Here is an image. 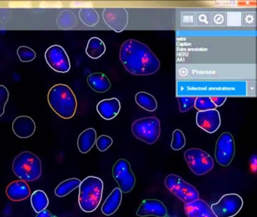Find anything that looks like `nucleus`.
<instances>
[{"label":"nucleus","mask_w":257,"mask_h":217,"mask_svg":"<svg viewBox=\"0 0 257 217\" xmlns=\"http://www.w3.org/2000/svg\"><path fill=\"white\" fill-rule=\"evenodd\" d=\"M196 98L197 96H178L177 99L180 105V111L185 113L195 106Z\"/></svg>","instance_id":"obj_31"},{"label":"nucleus","mask_w":257,"mask_h":217,"mask_svg":"<svg viewBox=\"0 0 257 217\" xmlns=\"http://www.w3.org/2000/svg\"><path fill=\"white\" fill-rule=\"evenodd\" d=\"M121 103L117 98L103 99L98 102L97 110L99 115L105 120H111L119 113Z\"/></svg>","instance_id":"obj_18"},{"label":"nucleus","mask_w":257,"mask_h":217,"mask_svg":"<svg viewBox=\"0 0 257 217\" xmlns=\"http://www.w3.org/2000/svg\"><path fill=\"white\" fill-rule=\"evenodd\" d=\"M195 107L199 111L216 110V106L212 102L210 96H198L195 102Z\"/></svg>","instance_id":"obj_28"},{"label":"nucleus","mask_w":257,"mask_h":217,"mask_svg":"<svg viewBox=\"0 0 257 217\" xmlns=\"http://www.w3.org/2000/svg\"><path fill=\"white\" fill-rule=\"evenodd\" d=\"M87 82L91 89L97 93H104L111 87V82L109 78L101 72H95L88 75Z\"/></svg>","instance_id":"obj_20"},{"label":"nucleus","mask_w":257,"mask_h":217,"mask_svg":"<svg viewBox=\"0 0 257 217\" xmlns=\"http://www.w3.org/2000/svg\"><path fill=\"white\" fill-rule=\"evenodd\" d=\"M112 175L119 185L118 188L121 192L128 193L133 189L136 182V178L127 160L122 158L116 161L112 168Z\"/></svg>","instance_id":"obj_9"},{"label":"nucleus","mask_w":257,"mask_h":217,"mask_svg":"<svg viewBox=\"0 0 257 217\" xmlns=\"http://www.w3.org/2000/svg\"><path fill=\"white\" fill-rule=\"evenodd\" d=\"M13 130L19 138H29L35 133L36 124L29 116H19L13 122Z\"/></svg>","instance_id":"obj_15"},{"label":"nucleus","mask_w":257,"mask_h":217,"mask_svg":"<svg viewBox=\"0 0 257 217\" xmlns=\"http://www.w3.org/2000/svg\"><path fill=\"white\" fill-rule=\"evenodd\" d=\"M235 154V145L232 135L224 132L216 141L215 158L218 164L223 167L229 165Z\"/></svg>","instance_id":"obj_10"},{"label":"nucleus","mask_w":257,"mask_h":217,"mask_svg":"<svg viewBox=\"0 0 257 217\" xmlns=\"http://www.w3.org/2000/svg\"><path fill=\"white\" fill-rule=\"evenodd\" d=\"M49 105L60 117L71 119L76 113L77 100L73 90L67 84L54 85L48 93Z\"/></svg>","instance_id":"obj_2"},{"label":"nucleus","mask_w":257,"mask_h":217,"mask_svg":"<svg viewBox=\"0 0 257 217\" xmlns=\"http://www.w3.org/2000/svg\"><path fill=\"white\" fill-rule=\"evenodd\" d=\"M132 132L141 141L153 144L160 136V121L156 117L144 118L135 121L132 125Z\"/></svg>","instance_id":"obj_5"},{"label":"nucleus","mask_w":257,"mask_h":217,"mask_svg":"<svg viewBox=\"0 0 257 217\" xmlns=\"http://www.w3.org/2000/svg\"><path fill=\"white\" fill-rule=\"evenodd\" d=\"M31 202L33 209L38 213L47 208L49 206V200L45 191L37 190L31 195Z\"/></svg>","instance_id":"obj_26"},{"label":"nucleus","mask_w":257,"mask_h":217,"mask_svg":"<svg viewBox=\"0 0 257 217\" xmlns=\"http://www.w3.org/2000/svg\"><path fill=\"white\" fill-rule=\"evenodd\" d=\"M210 99H211L212 102L214 103V105L218 107L223 105L224 102L226 100V96H211Z\"/></svg>","instance_id":"obj_34"},{"label":"nucleus","mask_w":257,"mask_h":217,"mask_svg":"<svg viewBox=\"0 0 257 217\" xmlns=\"http://www.w3.org/2000/svg\"><path fill=\"white\" fill-rule=\"evenodd\" d=\"M137 104L141 108L149 112H154L157 108L158 104L156 98L147 92H139L135 96Z\"/></svg>","instance_id":"obj_24"},{"label":"nucleus","mask_w":257,"mask_h":217,"mask_svg":"<svg viewBox=\"0 0 257 217\" xmlns=\"http://www.w3.org/2000/svg\"><path fill=\"white\" fill-rule=\"evenodd\" d=\"M185 145H186V138H185L184 134L180 130H175L173 133L171 148L174 150L178 151L183 149Z\"/></svg>","instance_id":"obj_29"},{"label":"nucleus","mask_w":257,"mask_h":217,"mask_svg":"<svg viewBox=\"0 0 257 217\" xmlns=\"http://www.w3.org/2000/svg\"><path fill=\"white\" fill-rule=\"evenodd\" d=\"M165 185L171 192L185 203H191L199 199L198 190L177 175H168L165 178Z\"/></svg>","instance_id":"obj_6"},{"label":"nucleus","mask_w":257,"mask_h":217,"mask_svg":"<svg viewBox=\"0 0 257 217\" xmlns=\"http://www.w3.org/2000/svg\"><path fill=\"white\" fill-rule=\"evenodd\" d=\"M103 19L109 28L121 33L127 27L128 13L124 8H106L103 10Z\"/></svg>","instance_id":"obj_12"},{"label":"nucleus","mask_w":257,"mask_h":217,"mask_svg":"<svg viewBox=\"0 0 257 217\" xmlns=\"http://www.w3.org/2000/svg\"><path fill=\"white\" fill-rule=\"evenodd\" d=\"M18 56L22 62H31L37 57L34 50L28 46H21L17 50Z\"/></svg>","instance_id":"obj_30"},{"label":"nucleus","mask_w":257,"mask_h":217,"mask_svg":"<svg viewBox=\"0 0 257 217\" xmlns=\"http://www.w3.org/2000/svg\"><path fill=\"white\" fill-rule=\"evenodd\" d=\"M243 204V199L240 195L231 193L222 196L210 208L216 217H233L240 212Z\"/></svg>","instance_id":"obj_8"},{"label":"nucleus","mask_w":257,"mask_h":217,"mask_svg":"<svg viewBox=\"0 0 257 217\" xmlns=\"http://www.w3.org/2000/svg\"><path fill=\"white\" fill-rule=\"evenodd\" d=\"M122 200V192L118 188H115L110 193L103 203L101 211L104 215H111L116 212L121 205Z\"/></svg>","instance_id":"obj_19"},{"label":"nucleus","mask_w":257,"mask_h":217,"mask_svg":"<svg viewBox=\"0 0 257 217\" xmlns=\"http://www.w3.org/2000/svg\"><path fill=\"white\" fill-rule=\"evenodd\" d=\"M13 169L15 174L21 180L32 182L41 176V160L35 154L25 151L16 157Z\"/></svg>","instance_id":"obj_4"},{"label":"nucleus","mask_w":257,"mask_h":217,"mask_svg":"<svg viewBox=\"0 0 257 217\" xmlns=\"http://www.w3.org/2000/svg\"><path fill=\"white\" fill-rule=\"evenodd\" d=\"M81 21L87 27H92L98 24L100 16L93 8H82L79 12Z\"/></svg>","instance_id":"obj_25"},{"label":"nucleus","mask_w":257,"mask_h":217,"mask_svg":"<svg viewBox=\"0 0 257 217\" xmlns=\"http://www.w3.org/2000/svg\"><path fill=\"white\" fill-rule=\"evenodd\" d=\"M52 217H58V216H56V215H52Z\"/></svg>","instance_id":"obj_37"},{"label":"nucleus","mask_w":257,"mask_h":217,"mask_svg":"<svg viewBox=\"0 0 257 217\" xmlns=\"http://www.w3.org/2000/svg\"><path fill=\"white\" fill-rule=\"evenodd\" d=\"M81 184L80 179L77 178H71V179L64 180L61 182L55 188V195L59 197H65L67 194H70L73 190L79 187Z\"/></svg>","instance_id":"obj_27"},{"label":"nucleus","mask_w":257,"mask_h":217,"mask_svg":"<svg viewBox=\"0 0 257 217\" xmlns=\"http://www.w3.org/2000/svg\"><path fill=\"white\" fill-rule=\"evenodd\" d=\"M56 23L61 30H68L76 27L78 21L76 15L72 11L67 9L59 14Z\"/></svg>","instance_id":"obj_23"},{"label":"nucleus","mask_w":257,"mask_h":217,"mask_svg":"<svg viewBox=\"0 0 257 217\" xmlns=\"http://www.w3.org/2000/svg\"><path fill=\"white\" fill-rule=\"evenodd\" d=\"M10 98V93L6 86L0 85V117L5 113V107Z\"/></svg>","instance_id":"obj_33"},{"label":"nucleus","mask_w":257,"mask_h":217,"mask_svg":"<svg viewBox=\"0 0 257 217\" xmlns=\"http://www.w3.org/2000/svg\"><path fill=\"white\" fill-rule=\"evenodd\" d=\"M85 51L88 57L95 60L100 58L104 54L106 51V45L99 38L92 37L88 41Z\"/></svg>","instance_id":"obj_22"},{"label":"nucleus","mask_w":257,"mask_h":217,"mask_svg":"<svg viewBox=\"0 0 257 217\" xmlns=\"http://www.w3.org/2000/svg\"><path fill=\"white\" fill-rule=\"evenodd\" d=\"M96 140H97V133L94 128H88L81 133L77 141L79 152L83 154L89 152L95 144Z\"/></svg>","instance_id":"obj_21"},{"label":"nucleus","mask_w":257,"mask_h":217,"mask_svg":"<svg viewBox=\"0 0 257 217\" xmlns=\"http://www.w3.org/2000/svg\"><path fill=\"white\" fill-rule=\"evenodd\" d=\"M9 198L13 201H22L31 195L29 185L25 181L17 180L11 182L6 190Z\"/></svg>","instance_id":"obj_16"},{"label":"nucleus","mask_w":257,"mask_h":217,"mask_svg":"<svg viewBox=\"0 0 257 217\" xmlns=\"http://www.w3.org/2000/svg\"><path fill=\"white\" fill-rule=\"evenodd\" d=\"M196 123L201 129L209 134L216 132L221 125L220 116L216 110L199 111L197 113Z\"/></svg>","instance_id":"obj_13"},{"label":"nucleus","mask_w":257,"mask_h":217,"mask_svg":"<svg viewBox=\"0 0 257 217\" xmlns=\"http://www.w3.org/2000/svg\"><path fill=\"white\" fill-rule=\"evenodd\" d=\"M185 159L189 168L195 174L202 176L213 169L214 166L212 157L200 149H189L184 153Z\"/></svg>","instance_id":"obj_7"},{"label":"nucleus","mask_w":257,"mask_h":217,"mask_svg":"<svg viewBox=\"0 0 257 217\" xmlns=\"http://www.w3.org/2000/svg\"><path fill=\"white\" fill-rule=\"evenodd\" d=\"M103 182L97 176H88L79 185V204L85 212H94L101 202Z\"/></svg>","instance_id":"obj_3"},{"label":"nucleus","mask_w":257,"mask_h":217,"mask_svg":"<svg viewBox=\"0 0 257 217\" xmlns=\"http://www.w3.org/2000/svg\"><path fill=\"white\" fill-rule=\"evenodd\" d=\"M45 58L48 65L53 70L61 73H66L70 71V59L61 45H54L49 47L45 53Z\"/></svg>","instance_id":"obj_11"},{"label":"nucleus","mask_w":257,"mask_h":217,"mask_svg":"<svg viewBox=\"0 0 257 217\" xmlns=\"http://www.w3.org/2000/svg\"><path fill=\"white\" fill-rule=\"evenodd\" d=\"M252 160H253V162H252V165L254 166L253 170H255V162H256V160H255V156H253Z\"/></svg>","instance_id":"obj_36"},{"label":"nucleus","mask_w":257,"mask_h":217,"mask_svg":"<svg viewBox=\"0 0 257 217\" xmlns=\"http://www.w3.org/2000/svg\"><path fill=\"white\" fill-rule=\"evenodd\" d=\"M184 209L188 217H216L208 203L201 199L186 203Z\"/></svg>","instance_id":"obj_17"},{"label":"nucleus","mask_w":257,"mask_h":217,"mask_svg":"<svg viewBox=\"0 0 257 217\" xmlns=\"http://www.w3.org/2000/svg\"><path fill=\"white\" fill-rule=\"evenodd\" d=\"M113 140L109 136L101 135L96 140V146L100 152H105L112 145Z\"/></svg>","instance_id":"obj_32"},{"label":"nucleus","mask_w":257,"mask_h":217,"mask_svg":"<svg viewBox=\"0 0 257 217\" xmlns=\"http://www.w3.org/2000/svg\"><path fill=\"white\" fill-rule=\"evenodd\" d=\"M119 57L126 70L133 75H152L160 68V61L149 47L135 39L122 44Z\"/></svg>","instance_id":"obj_1"},{"label":"nucleus","mask_w":257,"mask_h":217,"mask_svg":"<svg viewBox=\"0 0 257 217\" xmlns=\"http://www.w3.org/2000/svg\"><path fill=\"white\" fill-rule=\"evenodd\" d=\"M36 217H52V214L48 209H43L41 212H38Z\"/></svg>","instance_id":"obj_35"},{"label":"nucleus","mask_w":257,"mask_h":217,"mask_svg":"<svg viewBox=\"0 0 257 217\" xmlns=\"http://www.w3.org/2000/svg\"><path fill=\"white\" fill-rule=\"evenodd\" d=\"M168 210L166 206L160 200L156 199H147L141 203L137 211V215L145 217L154 215L156 217H166Z\"/></svg>","instance_id":"obj_14"}]
</instances>
